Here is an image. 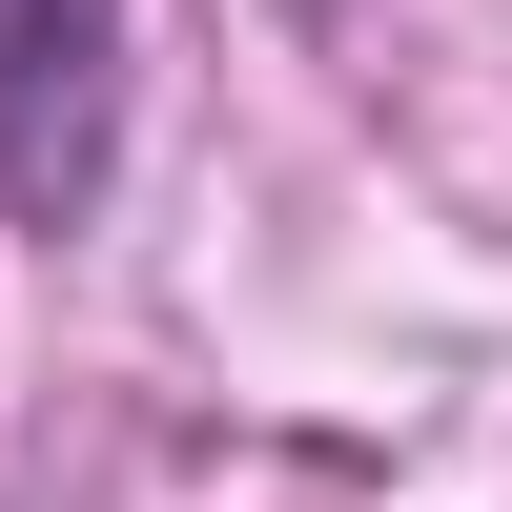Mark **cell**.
<instances>
[{"mask_svg": "<svg viewBox=\"0 0 512 512\" xmlns=\"http://www.w3.org/2000/svg\"><path fill=\"white\" fill-rule=\"evenodd\" d=\"M123 164V0H0V226L62 246Z\"/></svg>", "mask_w": 512, "mask_h": 512, "instance_id": "1", "label": "cell"}]
</instances>
